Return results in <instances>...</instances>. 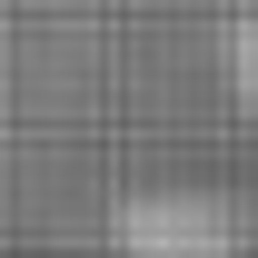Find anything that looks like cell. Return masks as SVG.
Returning <instances> with one entry per match:
<instances>
[{"label":"cell","instance_id":"cell-1","mask_svg":"<svg viewBox=\"0 0 258 258\" xmlns=\"http://www.w3.org/2000/svg\"><path fill=\"white\" fill-rule=\"evenodd\" d=\"M119 258H248V219L219 189H129L109 209Z\"/></svg>","mask_w":258,"mask_h":258},{"label":"cell","instance_id":"cell-2","mask_svg":"<svg viewBox=\"0 0 258 258\" xmlns=\"http://www.w3.org/2000/svg\"><path fill=\"white\" fill-rule=\"evenodd\" d=\"M238 90H248V109H258V30H238Z\"/></svg>","mask_w":258,"mask_h":258}]
</instances>
